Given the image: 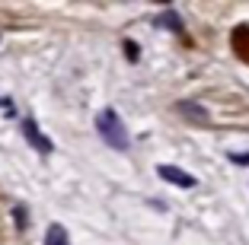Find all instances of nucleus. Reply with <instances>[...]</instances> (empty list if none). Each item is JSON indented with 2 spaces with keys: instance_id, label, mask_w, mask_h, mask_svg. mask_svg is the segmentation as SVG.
Here are the masks:
<instances>
[{
  "instance_id": "f257e3e1",
  "label": "nucleus",
  "mask_w": 249,
  "mask_h": 245,
  "mask_svg": "<svg viewBox=\"0 0 249 245\" xmlns=\"http://www.w3.org/2000/svg\"><path fill=\"white\" fill-rule=\"evenodd\" d=\"M96 131H99V137H103L112 150H128V147H131V137H128L122 118L115 115V108L99 112V118H96Z\"/></svg>"
},
{
  "instance_id": "f03ea898",
  "label": "nucleus",
  "mask_w": 249,
  "mask_h": 245,
  "mask_svg": "<svg viewBox=\"0 0 249 245\" xmlns=\"http://www.w3.org/2000/svg\"><path fill=\"white\" fill-rule=\"evenodd\" d=\"M22 134H26V140H29V144L36 147L38 153H42V156H48V153L54 150V144H52L48 137H45L42 131H38V124L32 121V118H26V121H22Z\"/></svg>"
},
{
  "instance_id": "7ed1b4c3",
  "label": "nucleus",
  "mask_w": 249,
  "mask_h": 245,
  "mask_svg": "<svg viewBox=\"0 0 249 245\" xmlns=\"http://www.w3.org/2000/svg\"><path fill=\"white\" fill-rule=\"evenodd\" d=\"M157 175H160L163 181H169V185H176V188H195L198 185V179H192L189 172H182V169H176V166H160Z\"/></svg>"
},
{
  "instance_id": "20e7f679",
  "label": "nucleus",
  "mask_w": 249,
  "mask_h": 245,
  "mask_svg": "<svg viewBox=\"0 0 249 245\" xmlns=\"http://www.w3.org/2000/svg\"><path fill=\"white\" fill-rule=\"evenodd\" d=\"M179 112H182L189 121H195V124H211L208 108H205V105H198V102H179Z\"/></svg>"
},
{
  "instance_id": "39448f33",
  "label": "nucleus",
  "mask_w": 249,
  "mask_h": 245,
  "mask_svg": "<svg viewBox=\"0 0 249 245\" xmlns=\"http://www.w3.org/2000/svg\"><path fill=\"white\" fill-rule=\"evenodd\" d=\"M45 245H71L67 229L61 223H52V226H48V232H45Z\"/></svg>"
},
{
  "instance_id": "423d86ee",
  "label": "nucleus",
  "mask_w": 249,
  "mask_h": 245,
  "mask_svg": "<svg viewBox=\"0 0 249 245\" xmlns=\"http://www.w3.org/2000/svg\"><path fill=\"white\" fill-rule=\"evenodd\" d=\"M160 26H166V29H173V32H182V19H179V16L173 13V10L160 16Z\"/></svg>"
},
{
  "instance_id": "0eeeda50",
  "label": "nucleus",
  "mask_w": 249,
  "mask_h": 245,
  "mask_svg": "<svg viewBox=\"0 0 249 245\" xmlns=\"http://www.w3.org/2000/svg\"><path fill=\"white\" fill-rule=\"evenodd\" d=\"M230 163H236V166H249V153H230Z\"/></svg>"
},
{
  "instance_id": "6e6552de",
  "label": "nucleus",
  "mask_w": 249,
  "mask_h": 245,
  "mask_svg": "<svg viewBox=\"0 0 249 245\" xmlns=\"http://www.w3.org/2000/svg\"><path fill=\"white\" fill-rule=\"evenodd\" d=\"M124 54H128V61H138V45H134V42H124Z\"/></svg>"
},
{
  "instance_id": "1a4fd4ad",
  "label": "nucleus",
  "mask_w": 249,
  "mask_h": 245,
  "mask_svg": "<svg viewBox=\"0 0 249 245\" xmlns=\"http://www.w3.org/2000/svg\"><path fill=\"white\" fill-rule=\"evenodd\" d=\"M16 220H19V226H26V220H29V216H26V210H22V207H16Z\"/></svg>"
}]
</instances>
